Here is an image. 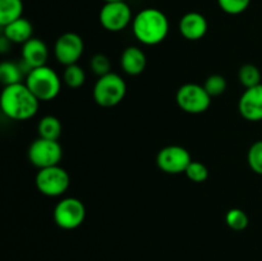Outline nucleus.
Instances as JSON below:
<instances>
[{"instance_id":"obj_2","label":"nucleus","mask_w":262,"mask_h":261,"mask_svg":"<svg viewBox=\"0 0 262 261\" xmlns=\"http://www.w3.org/2000/svg\"><path fill=\"white\" fill-rule=\"evenodd\" d=\"M169 19L164 12L156 8H145L133 17L132 31L137 41L146 46L163 42L169 33Z\"/></svg>"},{"instance_id":"obj_11","label":"nucleus","mask_w":262,"mask_h":261,"mask_svg":"<svg viewBox=\"0 0 262 261\" xmlns=\"http://www.w3.org/2000/svg\"><path fill=\"white\" fill-rule=\"evenodd\" d=\"M83 38L76 32H66L56 38L54 44V56L61 66L77 64L83 55Z\"/></svg>"},{"instance_id":"obj_29","label":"nucleus","mask_w":262,"mask_h":261,"mask_svg":"<svg viewBox=\"0 0 262 261\" xmlns=\"http://www.w3.org/2000/svg\"><path fill=\"white\" fill-rule=\"evenodd\" d=\"M105 3H113V2H125V0H104Z\"/></svg>"},{"instance_id":"obj_13","label":"nucleus","mask_w":262,"mask_h":261,"mask_svg":"<svg viewBox=\"0 0 262 261\" xmlns=\"http://www.w3.org/2000/svg\"><path fill=\"white\" fill-rule=\"evenodd\" d=\"M179 32L186 40L199 41L205 37L209 30L206 17L199 12L186 13L179 20Z\"/></svg>"},{"instance_id":"obj_16","label":"nucleus","mask_w":262,"mask_h":261,"mask_svg":"<svg viewBox=\"0 0 262 261\" xmlns=\"http://www.w3.org/2000/svg\"><path fill=\"white\" fill-rule=\"evenodd\" d=\"M32 69L20 59L19 63L15 61H3L0 64V82L3 86H10V84L22 83L26 79L27 74Z\"/></svg>"},{"instance_id":"obj_23","label":"nucleus","mask_w":262,"mask_h":261,"mask_svg":"<svg viewBox=\"0 0 262 261\" xmlns=\"http://www.w3.org/2000/svg\"><path fill=\"white\" fill-rule=\"evenodd\" d=\"M227 79L222 74H211L204 82V87L211 97H217L227 91Z\"/></svg>"},{"instance_id":"obj_10","label":"nucleus","mask_w":262,"mask_h":261,"mask_svg":"<svg viewBox=\"0 0 262 261\" xmlns=\"http://www.w3.org/2000/svg\"><path fill=\"white\" fill-rule=\"evenodd\" d=\"M191 161L192 156L189 151L179 145L165 146L156 155V165L166 174L186 173Z\"/></svg>"},{"instance_id":"obj_24","label":"nucleus","mask_w":262,"mask_h":261,"mask_svg":"<svg viewBox=\"0 0 262 261\" xmlns=\"http://www.w3.org/2000/svg\"><path fill=\"white\" fill-rule=\"evenodd\" d=\"M247 163L253 173L262 176V140L251 145L247 153Z\"/></svg>"},{"instance_id":"obj_27","label":"nucleus","mask_w":262,"mask_h":261,"mask_svg":"<svg viewBox=\"0 0 262 261\" xmlns=\"http://www.w3.org/2000/svg\"><path fill=\"white\" fill-rule=\"evenodd\" d=\"M110 64L109 58L105 54H95L91 59H90V68L91 71L96 74L97 77L105 76V74L110 73Z\"/></svg>"},{"instance_id":"obj_22","label":"nucleus","mask_w":262,"mask_h":261,"mask_svg":"<svg viewBox=\"0 0 262 261\" xmlns=\"http://www.w3.org/2000/svg\"><path fill=\"white\" fill-rule=\"evenodd\" d=\"M225 223L230 229L241 232L248 227L250 219H248V215L246 214L245 210L234 207V209L228 210V212L225 214Z\"/></svg>"},{"instance_id":"obj_8","label":"nucleus","mask_w":262,"mask_h":261,"mask_svg":"<svg viewBox=\"0 0 262 261\" xmlns=\"http://www.w3.org/2000/svg\"><path fill=\"white\" fill-rule=\"evenodd\" d=\"M27 156L30 163L35 168H49V166L59 165L63 158V147L59 141L38 137L28 147Z\"/></svg>"},{"instance_id":"obj_9","label":"nucleus","mask_w":262,"mask_h":261,"mask_svg":"<svg viewBox=\"0 0 262 261\" xmlns=\"http://www.w3.org/2000/svg\"><path fill=\"white\" fill-rule=\"evenodd\" d=\"M99 20L102 28L109 32H120L132 25V9L125 2L105 3L100 9Z\"/></svg>"},{"instance_id":"obj_20","label":"nucleus","mask_w":262,"mask_h":261,"mask_svg":"<svg viewBox=\"0 0 262 261\" xmlns=\"http://www.w3.org/2000/svg\"><path fill=\"white\" fill-rule=\"evenodd\" d=\"M63 82L69 89H79L86 82V72L78 64H71L64 68Z\"/></svg>"},{"instance_id":"obj_15","label":"nucleus","mask_w":262,"mask_h":261,"mask_svg":"<svg viewBox=\"0 0 262 261\" xmlns=\"http://www.w3.org/2000/svg\"><path fill=\"white\" fill-rule=\"evenodd\" d=\"M147 58L142 49L128 46L120 55V68L128 76H138L146 69Z\"/></svg>"},{"instance_id":"obj_1","label":"nucleus","mask_w":262,"mask_h":261,"mask_svg":"<svg viewBox=\"0 0 262 261\" xmlns=\"http://www.w3.org/2000/svg\"><path fill=\"white\" fill-rule=\"evenodd\" d=\"M40 101L26 86L25 82L10 84L3 89L0 95L2 112L9 119L28 120L35 117L38 112Z\"/></svg>"},{"instance_id":"obj_17","label":"nucleus","mask_w":262,"mask_h":261,"mask_svg":"<svg viewBox=\"0 0 262 261\" xmlns=\"http://www.w3.org/2000/svg\"><path fill=\"white\" fill-rule=\"evenodd\" d=\"M33 26L27 18H19L3 27V36L12 44H26L33 37Z\"/></svg>"},{"instance_id":"obj_21","label":"nucleus","mask_w":262,"mask_h":261,"mask_svg":"<svg viewBox=\"0 0 262 261\" xmlns=\"http://www.w3.org/2000/svg\"><path fill=\"white\" fill-rule=\"evenodd\" d=\"M238 79L245 89L261 84V72L255 64H243L238 72Z\"/></svg>"},{"instance_id":"obj_4","label":"nucleus","mask_w":262,"mask_h":261,"mask_svg":"<svg viewBox=\"0 0 262 261\" xmlns=\"http://www.w3.org/2000/svg\"><path fill=\"white\" fill-rule=\"evenodd\" d=\"M127 94V83L122 76L110 72L99 77L92 90L95 102L101 107H113L123 101Z\"/></svg>"},{"instance_id":"obj_18","label":"nucleus","mask_w":262,"mask_h":261,"mask_svg":"<svg viewBox=\"0 0 262 261\" xmlns=\"http://www.w3.org/2000/svg\"><path fill=\"white\" fill-rule=\"evenodd\" d=\"M61 132H63V125L55 115H45L41 118L37 124L38 137L41 138L58 141L61 136Z\"/></svg>"},{"instance_id":"obj_7","label":"nucleus","mask_w":262,"mask_h":261,"mask_svg":"<svg viewBox=\"0 0 262 261\" xmlns=\"http://www.w3.org/2000/svg\"><path fill=\"white\" fill-rule=\"evenodd\" d=\"M212 97L207 94L204 84L184 83L178 89L176 100L178 106L188 114H202L211 105Z\"/></svg>"},{"instance_id":"obj_14","label":"nucleus","mask_w":262,"mask_h":261,"mask_svg":"<svg viewBox=\"0 0 262 261\" xmlns=\"http://www.w3.org/2000/svg\"><path fill=\"white\" fill-rule=\"evenodd\" d=\"M49 58V48L41 38L32 37L22 45V60L31 69L46 66Z\"/></svg>"},{"instance_id":"obj_28","label":"nucleus","mask_w":262,"mask_h":261,"mask_svg":"<svg viewBox=\"0 0 262 261\" xmlns=\"http://www.w3.org/2000/svg\"><path fill=\"white\" fill-rule=\"evenodd\" d=\"M10 45H12V42L7 37L2 36V38H0V51L5 54L8 51V48H10Z\"/></svg>"},{"instance_id":"obj_26","label":"nucleus","mask_w":262,"mask_h":261,"mask_svg":"<svg viewBox=\"0 0 262 261\" xmlns=\"http://www.w3.org/2000/svg\"><path fill=\"white\" fill-rule=\"evenodd\" d=\"M220 9L230 15L242 14L248 9L251 0H217Z\"/></svg>"},{"instance_id":"obj_5","label":"nucleus","mask_w":262,"mask_h":261,"mask_svg":"<svg viewBox=\"0 0 262 261\" xmlns=\"http://www.w3.org/2000/svg\"><path fill=\"white\" fill-rule=\"evenodd\" d=\"M35 184L41 194L48 197H60L68 191L71 186V177L68 171L60 165L38 169Z\"/></svg>"},{"instance_id":"obj_3","label":"nucleus","mask_w":262,"mask_h":261,"mask_svg":"<svg viewBox=\"0 0 262 261\" xmlns=\"http://www.w3.org/2000/svg\"><path fill=\"white\" fill-rule=\"evenodd\" d=\"M25 83L40 102L56 99L61 91V78L48 66L33 68L26 77Z\"/></svg>"},{"instance_id":"obj_19","label":"nucleus","mask_w":262,"mask_h":261,"mask_svg":"<svg viewBox=\"0 0 262 261\" xmlns=\"http://www.w3.org/2000/svg\"><path fill=\"white\" fill-rule=\"evenodd\" d=\"M22 0H0V26L2 27L22 18Z\"/></svg>"},{"instance_id":"obj_25","label":"nucleus","mask_w":262,"mask_h":261,"mask_svg":"<svg viewBox=\"0 0 262 261\" xmlns=\"http://www.w3.org/2000/svg\"><path fill=\"white\" fill-rule=\"evenodd\" d=\"M184 174H186L189 181L194 182V183H202V182H206L207 178H209V169L201 161L192 160Z\"/></svg>"},{"instance_id":"obj_6","label":"nucleus","mask_w":262,"mask_h":261,"mask_svg":"<svg viewBox=\"0 0 262 261\" xmlns=\"http://www.w3.org/2000/svg\"><path fill=\"white\" fill-rule=\"evenodd\" d=\"M53 217L59 228L73 230L83 224L86 219V206L76 197H64L54 207Z\"/></svg>"},{"instance_id":"obj_12","label":"nucleus","mask_w":262,"mask_h":261,"mask_svg":"<svg viewBox=\"0 0 262 261\" xmlns=\"http://www.w3.org/2000/svg\"><path fill=\"white\" fill-rule=\"evenodd\" d=\"M238 110L248 122L262 120V83L245 90L238 101Z\"/></svg>"}]
</instances>
